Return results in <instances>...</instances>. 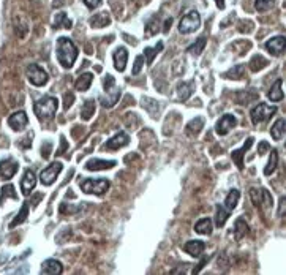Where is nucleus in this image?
<instances>
[{
    "label": "nucleus",
    "mask_w": 286,
    "mask_h": 275,
    "mask_svg": "<svg viewBox=\"0 0 286 275\" xmlns=\"http://www.w3.org/2000/svg\"><path fill=\"white\" fill-rule=\"evenodd\" d=\"M56 54H57V59H59V63H61L65 70H70L71 66L75 65L76 59H78V48L70 38L62 37V38L57 40Z\"/></svg>",
    "instance_id": "1"
},
{
    "label": "nucleus",
    "mask_w": 286,
    "mask_h": 275,
    "mask_svg": "<svg viewBox=\"0 0 286 275\" xmlns=\"http://www.w3.org/2000/svg\"><path fill=\"white\" fill-rule=\"evenodd\" d=\"M59 108V102L56 97H49L46 95L43 98H40L38 102L33 105V111H35V116L44 122V120H49L56 116V111Z\"/></svg>",
    "instance_id": "2"
},
{
    "label": "nucleus",
    "mask_w": 286,
    "mask_h": 275,
    "mask_svg": "<svg viewBox=\"0 0 286 275\" xmlns=\"http://www.w3.org/2000/svg\"><path fill=\"white\" fill-rule=\"evenodd\" d=\"M79 187H81V190L84 193L98 194V196H102V194H104L109 190L111 182L108 179H87V180H82Z\"/></svg>",
    "instance_id": "3"
},
{
    "label": "nucleus",
    "mask_w": 286,
    "mask_h": 275,
    "mask_svg": "<svg viewBox=\"0 0 286 275\" xmlns=\"http://www.w3.org/2000/svg\"><path fill=\"white\" fill-rule=\"evenodd\" d=\"M199 25H201V16H199L198 11L193 10L181 19V22H179V32L184 33V35H188V33L196 32L199 29Z\"/></svg>",
    "instance_id": "4"
},
{
    "label": "nucleus",
    "mask_w": 286,
    "mask_h": 275,
    "mask_svg": "<svg viewBox=\"0 0 286 275\" xmlns=\"http://www.w3.org/2000/svg\"><path fill=\"white\" fill-rule=\"evenodd\" d=\"M277 106H269L266 103H259L256 105L253 109H251V122H253L255 125L261 124V122H267V120L274 116V114H277Z\"/></svg>",
    "instance_id": "5"
},
{
    "label": "nucleus",
    "mask_w": 286,
    "mask_h": 275,
    "mask_svg": "<svg viewBox=\"0 0 286 275\" xmlns=\"http://www.w3.org/2000/svg\"><path fill=\"white\" fill-rule=\"evenodd\" d=\"M25 75H27L29 81L37 87H43L48 83V73L37 63H30L27 68H25Z\"/></svg>",
    "instance_id": "6"
},
{
    "label": "nucleus",
    "mask_w": 286,
    "mask_h": 275,
    "mask_svg": "<svg viewBox=\"0 0 286 275\" xmlns=\"http://www.w3.org/2000/svg\"><path fill=\"white\" fill-rule=\"evenodd\" d=\"M62 171V163L61 162H54L51 163L46 169L41 171V174H40V180H41L43 185H51L56 182V179L59 176V172Z\"/></svg>",
    "instance_id": "7"
},
{
    "label": "nucleus",
    "mask_w": 286,
    "mask_h": 275,
    "mask_svg": "<svg viewBox=\"0 0 286 275\" xmlns=\"http://www.w3.org/2000/svg\"><path fill=\"white\" fill-rule=\"evenodd\" d=\"M236 125H237V119L232 116V114H225V116L217 122L215 130L220 136H225V135H228Z\"/></svg>",
    "instance_id": "8"
},
{
    "label": "nucleus",
    "mask_w": 286,
    "mask_h": 275,
    "mask_svg": "<svg viewBox=\"0 0 286 275\" xmlns=\"http://www.w3.org/2000/svg\"><path fill=\"white\" fill-rule=\"evenodd\" d=\"M27 124H29V119H27V114H25V111L13 112L11 116L8 117V125H10V128L13 131H22Z\"/></svg>",
    "instance_id": "9"
},
{
    "label": "nucleus",
    "mask_w": 286,
    "mask_h": 275,
    "mask_svg": "<svg viewBox=\"0 0 286 275\" xmlns=\"http://www.w3.org/2000/svg\"><path fill=\"white\" fill-rule=\"evenodd\" d=\"M19 169V165L16 160L13 158H6L0 162V179L3 180H10Z\"/></svg>",
    "instance_id": "10"
},
{
    "label": "nucleus",
    "mask_w": 286,
    "mask_h": 275,
    "mask_svg": "<svg viewBox=\"0 0 286 275\" xmlns=\"http://www.w3.org/2000/svg\"><path fill=\"white\" fill-rule=\"evenodd\" d=\"M127 144H130V138L127 133H117L116 136H112L111 139L106 141V144H104V149H108V150H119V149H122V147H125Z\"/></svg>",
    "instance_id": "11"
},
{
    "label": "nucleus",
    "mask_w": 286,
    "mask_h": 275,
    "mask_svg": "<svg viewBox=\"0 0 286 275\" xmlns=\"http://www.w3.org/2000/svg\"><path fill=\"white\" fill-rule=\"evenodd\" d=\"M35 185H37V176H35V172H33L32 169H25L24 177L21 180V189H22V194H24V196H29V194L32 193V190L35 189Z\"/></svg>",
    "instance_id": "12"
},
{
    "label": "nucleus",
    "mask_w": 286,
    "mask_h": 275,
    "mask_svg": "<svg viewBox=\"0 0 286 275\" xmlns=\"http://www.w3.org/2000/svg\"><path fill=\"white\" fill-rule=\"evenodd\" d=\"M253 141H255L253 138H247V141H245V144L241 147V149H236L234 152L231 153L232 162L236 163V166L239 168V169H244V155H245V152L253 146Z\"/></svg>",
    "instance_id": "13"
},
{
    "label": "nucleus",
    "mask_w": 286,
    "mask_h": 275,
    "mask_svg": "<svg viewBox=\"0 0 286 275\" xmlns=\"http://www.w3.org/2000/svg\"><path fill=\"white\" fill-rule=\"evenodd\" d=\"M104 93L106 95L102 97V106H104V108L114 106L119 102V98H121V90H119L116 85L109 87V89H104Z\"/></svg>",
    "instance_id": "14"
},
{
    "label": "nucleus",
    "mask_w": 286,
    "mask_h": 275,
    "mask_svg": "<svg viewBox=\"0 0 286 275\" xmlns=\"http://www.w3.org/2000/svg\"><path fill=\"white\" fill-rule=\"evenodd\" d=\"M117 163L114 160H98V158H94V160H89L87 163H85V169L87 171H103V169H111V168H114Z\"/></svg>",
    "instance_id": "15"
},
{
    "label": "nucleus",
    "mask_w": 286,
    "mask_h": 275,
    "mask_svg": "<svg viewBox=\"0 0 286 275\" xmlns=\"http://www.w3.org/2000/svg\"><path fill=\"white\" fill-rule=\"evenodd\" d=\"M266 49H267L272 56H280L285 51V37H274L266 43Z\"/></svg>",
    "instance_id": "16"
},
{
    "label": "nucleus",
    "mask_w": 286,
    "mask_h": 275,
    "mask_svg": "<svg viewBox=\"0 0 286 275\" xmlns=\"http://www.w3.org/2000/svg\"><path fill=\"white\" fill-rule=\"evenodd\" d=\"M62 271H63V266L57 259H46L41 264V274L44 275H59L62 274Z\"/></svg>",
    "instance_id": "17"
},
{
    "label": "nucleus",
    "mask_w": 286,
    "mask_h": 275,
    "mask_svg": "<svg viewBox=\"0 0 286 275\" xmlns=\"http://www.w3.org/2000/svg\"><path fill=\"white\" fill-rule=\"evenodd\" d=\"M112 59H114V66L117 71H123L125 66H127V60H128V51L123 48V46H121V48H117L114 51V56H112Z\"/></svg>",
    "instance_id": "18"
},
{
    "label": "nucleus",
    "mask_w": 286,
    "mask_h": 275,
    "mask_svg": "<svg viewBox=\"0 0 286 275\" xmlns=\"http://www.w3.org/2000/svg\"><path fill=\"white\" fill-rule=\"evenodd\" d=\"M204 248H205V244L203 242V240H188V242L184 245L185 253L191 254L193 258L201 256L203 252H204Z\"/></svg>",
    "instance_id": "19"
},
{
    "label": "nucleus",
    "mask_w": 286,
    "mask_h": 275,
    "mask_svg": "<svg viewBox=\"0 0 286 275\" xmlns=\"http://www.w3.org/2000/svg\"><path fill=\"white\" fill-rule=\"evenodd\" d=\"M195 92V83H179L177 84V97L181 102H187Z\"/></svg>",
    "instance_id": "20"
},
{
    "label": "nucleus",
    "mask_w": 286,
    "mask_h": 275,
    "mask_svg": "<svg viewBox=\"0 0 286 275\" xmlns=\"http://www.w3.org/2000/svg\"><path fill=\"white\" fill-rule=\"evenodd\" d=\"M62 27H65V29H71L73 27V22H71V19L66 16V13H57V15L54 16V22H52V29L54 30H57V29H62Z\"/></svg>",
    "instance_id": "21"
},
{
    "label": "nucleus",
    "mask_w": 286,
    "mask_h": 275,
    "mask_svg": "<svg viewBox=\"0 0 286 275\" xmlns=\"http://www.w3.org/2000/svg\"><path fill=\"white\" fill-rule=\"evenodd\" d=\"M203 125H204V120L201 117H196V119L190 120V122L187 124V128H185V135L187 136H198L203 130Z\"/></svg>",
    "instance_id": "22"
},
{
    "label": "nucleus",
    "mask_w": 286,
    "mask_h": 275,
    "mask_svg": "<svg viewBox=\"0 0 286 275\" xmlns=\"http://www.w3.org/2000/svg\"><path fill=\"white\" fill-rule=\"evenodd\" d=\"M111 24V18L108 13H97L90 18V25L94 29H100V27H106V25Z\"/></svg>",
    "instance_id": "23"
},
{
    "label": "nucleus",
    "mask_w": 286,
    "mask_h": 275,
    "mask_svg": "<svg viewBox=\"0 0 286 275\" xmlns=\"http://www.w3.org/2000/svg\"><path fill=\"white\" fill-rule=\"evenodd\" d=\"M13 24H15V32H16V35H18L19 38H24L25 35H27V32H29L27 19L22 18L21 15H19V16L15 18V21H13Z\"/></svg>",
    "instance_id": "24"
},
{
    "label": "nucleus",
    "mask_w": 286,
    "mask_h": 275,
    "mask_svg": "<svg viewBox=\"0 0 286 275\" xmlns=\"http://www.w3.org/2000/svg\"><path fill=\"white\" fill-rule=\"evenodd\" d=\"M92 81H94V75L92 73H82L81 76H79L76 79V83H75V87H76V90L79 92H85L90 87Z\"/></svg>",
    "instance_id": "25"
},
{
    "label": "nucleus",
    "mask_w": 286,
    "mask_h": 275,
    "mask_svg": "<svg viewBox=\"0 0 286 275\" xmlns=\"http://www.w3.org/2000/svg\"><path fill=\"white\" fill-rule=\"evenodd\" d=\"M282 84H283V81H282V79H278V81H275L274 85L270 87V90L267 93V97H269L270 102H282V100H283L285 95H283Z\"/></svg>",
    "instance_id": "26"
},
{
    "label": "nucleus",
    "mask_w": 286,
    "mask_h": 275,
    "mask_svg": "<svg viewBox=\"0 0 286 275\" xmlns=\"http://www.w3.org/2000/svg\"><path fill=\"white\" fill-rule=\"evenodd\" d=\"M248 231L250 230H248L247 221H245L244 218L236 220V223H234V237H236V240H242L248 234Z\"/></svg>",
    "instance_id": "27"
},
{
    "label": "nucleus",
    "mask_w": 286,
    "mask_h": 275,
    "mask_svg": "<svg viewBox=\"0 0 286 275\" xmlns=\"http://www.w3.org/2000/svg\"><path fill=\"white\" fill-rule=\"evenodd\" d=\"M212 230H214V226H212L210 218H203V220L196 221V225H195V231L198 234H203V236H209V234H212Z\"/></svg>",
    "instance_id": "28"
},
{
    "label": "nucleus",
    "mask_w": 286,
    "mask_h": 275,
    "mask_svg": "<svg viewBox=\"0 0 286 275\" xmlns=\"http://www.w3.org/2000/svg\"><path fill=\"white\" fill-rule=\"evenodd\" d=\"M239 199H241V191L236 190V189H232V190L228 193V196H226V199H225L226 209H228V211H234L236 207H237Z\"/></svg>",
    "instance_id": "29"
},
{
    "label": "nucleus",
    "mask_w": 286,
    "mask_h": 275,
    "mask_svg": "<svg viewBox=\"0 0 286 275\" xmlns=\"http://www.w3.org/2000/svg\"><path fill=\"white\" fill-rule=\"evenodd\" d=\"M285 119H278L277 122L274 124V127L270 128V135L274 139L277 141H280L285 138V131H286V127H285Z\"/></svg>",
    "instance_id": "30"
},
{
    "label": "nucleus",
    "mask_w": 286,
    "mask_h": 275,
    "mask_svg": "<svg viewBox=\"0 0 286 275\" xmlns=\"http://www.w3.org/2000/svg\"><path fill=\"white\" fill-rule=\"evenodd\" d=\"M217 215H215V226L217 228H223L225 223L228 221L229 218V211L228 209H225V207L222 204H217Z\"/></svg>",
    "instance_id": "31"
},
{
    "label": "nucleus",
    "mask_w": 286,
    "mask_h": 275,
    "mask_svg": "<svg viewBox=\"0 0 286 275\" xmlns=\"http://www.w3.org/2000/svg\"><path fill=\"white\" fill-rule=\"evenodd\" d=\"M277 166H278V150L272 149L270 150V157H269V163H267V166L264 168V174H266V176H270V174H274V171L277 169Z\"/></svg>",
    "instance_id": "32"
},
{
    "label": "nucleus",
    "mask_w": 286,
    "mask_h": 275,
    "mask_svg": "<svg viewBox=\"0 0 286 275\" xmlns=\"http://www.w3.org/2000/svg\"><path fill=\"white\" fill-rule=\"evenodd\" d=\"M267 63H269V60H267V59H264L263 56L256 54V56L251 57V60H250V70L253 71V73H256V71H259V70L266 68V66H267Z\"/></svg>",
    "instance_id": "33"
},
{
    "label": "nucleus",
    "mask_w": 286,
    "mask_h": 275,
    "mask_svg": "<svg viewBox=\"0 0 286 275\" xmlns=\"http://www.w3.org/2000/svg\"><path fill=\"white\" fill-rule=\"evenodd\" d=\"M27 215H29V204L25 203V204H22V207H21V211L18 212V215H16V218L11 221L10 223V230H13V228H16L18 225H22L25 220H27Z\"/></svg>",
    "instance_id": "34"
},
{
    "label": "nucleus",
    "mask_w": 286,
    "mask_h": 275,
    "mask_svg": "<svg viewBox=\"0 0 286 275\" xmlns=\"http://www.w3.org/2000/svg\"><path fill=\"white\" fill-rule=\"evenodd\" d=\"M205 43H207V38H205V37H199L195 43L188 46L187 51L190 52V54H193V56H201L203 49L205 48Z\"/></svg>",
    "instance_id": "35"
},
{
    "label": "nucleus",
    "mask_w": 286,
    "mask_h": 275,
    "mask_svg": "<svg viewBox=\"0 0 286 275\" xmlns=\"http://www.w3.org/2000/svg\"><path fill=\"white\" fill-rule=\"evenodd\" d=\"M95 114V102L94 100H85L81 109V119L82 120H89L92 119V116Z\"/></svg>",
    "instance_id": "36"
},
{
    "label": "nucleus",
    "mask_w": 286,
    "mask_h": 275,
    "mask_svg": "<svg viewBox=\"0 0 286 275\" xmlns=\"http://www.w3.org/2000/svg\"><path fill=\"white\" fill-rule=\"evenodd\" d=\"M162 49H163V42H158L155 48H145V49H144V54H143V56H144L145 60H147V65H152V62L155 60L157 54H158V52L162 51Z\"/></svg>",
    "instance_id": "37"
},
{
    "label": "nucleus",
    "mask_w": 286,
    "mask_h": 275,
    "mask_svg": "<svg viewBox=\"0 0 286 275\" xmlns=\"http://www.w3.org/2000/svg\"><path fill=\"white\" fill-rule=\"evenodd\" d=\"M6 198H13V199H16V198H18V194H16V191H15V185L8 184V185H5L3 189H2V193H0V206L3 204V201H5Z\"/></svg>",
    "instance_id": "38"
},
{
    "label": "nucleus",
    "mask_w": 286,
    "mask_h": 275,
    "mask_svg": "<svg viewBox=\"0 0 286 275\" xmlns=\"http://www.w3.org/2000/svg\"><path fill=\"white\" fill-rule=\"evenodd\" d=\"M275 6V0H255V8L259 13L269 11Z\"/></svg>",
    "instance_id": "39"
},
{
    "label": "nucleus",
    "mask_w": 286,
    "mask_h": 275,
    "mask_svg": "<svg viewBox=\"0 0 286 275\" xmlns=\"http://www.w3.org/2000/svg\"><path fill=\"white\" fill-rule=\"evenodd\" d=\"M147 102H149V98H143V106H144V108L147 109L150 114H154L155 117H158V108H160V106H158V102H157V100H152V105L147 103Z\"/></svg>",
    "instance_id": "40"
},
{
    "label": "nucleus",
    "mask_w": 286,
    "mask_h": 275,
    "mask_svg": "<svg viewBox=\"0 0 286 275\" xmlns=\"http://www.w3.org/2000/svg\"><path fill=\"white\" fill-rule=\"evenodd\" d=\"M226 76H228L229 79H241L244 76V66L242 65H236L234 68L226 73Z\"/></svg>",
    "instance_id": "41"
},
{
    "label": "nucleus",
    "mask_w": 286,
    "mask_h": 275,
    "mask_svg": "<svg viewBox=\"0 0 286 275\" xmlns=\"http://www.w3.org/2000/svg\"><path fill=\"white\" fill-rule=\"evenodd\" d=\"M250 198L251 201H253V204L256 207L261 206V198H263V190H259V189H251L250 190Z\"/></svg>",
    "instance_id": "42"
},
{
    "label": "nucleus",
    "mask_w": 286,
    "mask_h": 275,
    "mask_svg": "<svg viewBox=\"0 0 286 275\" xmlns=\"http://www.w3.org/2000/svg\"><path fill=\"white\" fill-rule=\"evenodd\" d=\"M251 98H256V93L251 92L248 97H247V92H241V93H237V103H239V105H241V103H242V105H247Z\"/></svg>",
    "instance_id": "43"
},
{
    "label": "nucleus",
    "mask_w": 286,
    "mask_h": 275,
    "mask_svg": "<svg viewBox=\"0 0 286 275\" xmlns=\"http://www.w3.org/2000/svg\"><path fill=\"white\" fill-rule=\"evenodd\" d=\"M261 203H264V211H269L272 207V196L267 190H263V198H261Z\"/></svg>",
    "instance_id": "44"
},
{
    "label": "nucleus",
    "mask_w": 286,
    "mask_h": 275,
    "mask_svg": "<svg viewBox=\"0 0 286 275\" xmlns=\"http://www.w3.org/2000/svg\"><path fill=\"white\" fill-rule=\"evenodd\" d=\"M157 21H158V18L155 16V18H154V21H152V22H149L147 25H145V35H150V33H152V35H155V33L158 32V27H157Z\"/></svg>",
    "instance_id": "45"
},
{
    "label": "nucleus",
    "mask_w": 286,
    "mask_h": 275,
    "mask_svg": "<svg viewBox=\"0 0 286 275\" xmlns=\"http://www.w3.org/2000/svg\"><path fill=\"white\" fill-rule=\"evenodd\" d=\"M143 65H144V56H138L135 60V65H133V75H138L143 70Z\"/></svg>",
    "instance_id": "46"
},
{
    "label": "nucleus",
    "mask_w": 286,
    "mask_h": 275,
    "mask_svg": "<svg viewBox=\"0 0 286 275\" xmlns=\"http://www.w3.org/2000/svg\"><path fill=\"white\" fill-rule=\"evenodd\" d=\"M73 102H75V95H73V93H65L63 95V109H70Z\"/></svg>",
    "instance_id": "47"
},
{
    "label": "nucleus",
    "mask_w": 286,
    "mask_h": 275,
    "mask_svg": "<svg viewBox=\"0 0 286 275\" xmlns=\"http://www.w3.org/2000/svg\"><path fill=\"white\" fill-rule=\"evenodd\" d=\"M52 149V143H49V141H46V143H43L41 146V157L48 160L49 158V152Z\"/></svg>",
    "instance_id": "48"
},
{
    "label": "nucleus",
    "mask_w": 286,
    "mask_h": 275,
    "mask_svg": "<svg viewBox=\"0 0 286 275\" xmlns=\"http://www.w3.org/2000/svg\"><path fill=\"white\" fill-rule=\"evenodd\" d=\"M66 149H68V143H66L65 136H61V147H59V150H57L56 155H62V153H63Z\"/></svg>",
    "instance_id": "49"
},
{
    "label": "nucleus",
    "mask_w": 286,
    "mask_h": 275,
    "mask_svg": "<svg viewBox=\"0 0 286 275\" xmlns=\"http://www.w3.org/2000/svg\"><path fill=\"white\" fill-rule=\"evenodd\" d=\"M269 149H270L269 143H266V141H263V143H259V146H258V153H259V155H264V153L267 152Z\"/></svg>",
    "instance_id": "50"
},
{
    "label": "nucleus",
    "mask_w": 286,
    "mask_h": 275,
    "mask_svg": "<svg viewBox=\"0 0 286 275\" xmlns=\"http://www.w3.org/2000/svg\"><path fill=\"white\" fill-rule=\"evenodd\" d=\"M84 3L89 10H95L97 6L102 3V0H84Z\"/></svg>",
    "instance_id": "51"
},
{
    "label": "nucleus",
    "mask_w": 286,
    "mask_h": 275,
    "mask_svg": "<svg viewBox=\"0 0 286 275\" xmlns=\"http://www.w3.org/2000/svg\"><path fill=\"white\" fill-rule=\"evenodd\" d=\"M209 259H210L209 256H205V258H204V259L201 261V263H199V264H198V266L195 267V269H193V271H191V272H193V274H198V272H199V271H201V269H203V267H204L205 264H207V261H209Z\"/></svg>",
    "instance_id": "52"
},
{
    "label": "nucleus",
    "mask_w": 286,
    "mask_h": 275,
    "mask_svg": "<svg viewBox=\"0 0 286 275\" xmlns=\"http://www.w3.org/2000/svg\"><path fill=\"white\" fill-rule=\"evenodd\" d=\"M171 24H172V18L166 19V24L163 25V32H164V33H168V32H169V29H171Z\"/></svg>",
    "instance_id": "53"
},
{
    "label": "nucleus",
    "mask_w": 286,
    "mask_h": 275,
    "mask_svg": "<svg viewBox=\"0 0 286 275\" xmlns=\"http://www.w3.org/2000/svg\"><path fill=\"white\" fill-rule=\"evenodd\" d=\"M278 215H280L282 218L285 217V198H282V201H280V212H278Z\"/></svg>",
    "instance_id": "54"
},
{
    "label": "nucleus",
    "mask_w": 286,
    "mask_h": 275,
    "mask_svg": "<svg viewBox=\"0 0 286 275\" xmlns=\"http://www.w3.org/2000/svg\"><path fill=\"white\" fill-rule=\"evenodd\" d=\"M215 3H217V6H218L220 10L225 8V0H215Z\"/></svg>",
    "instance_id": "55"
},
{
    "label": "nucleus",
    "mask_w": 286,
    "mask_h": 275,
    "mask_svg": "<svg viewBox=\"0 0 286 275\" xmlns=\"http://www.w3.org/2000/svg\"><path fill=\"white\" fill-rule=\"evenodd\" d=\"M63 5V0H56L54 3H52V6H54V8H59V6H62Z\"/></svg>",
    "instance_id": "56"
}]
</instances>
